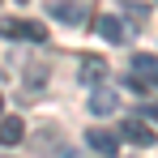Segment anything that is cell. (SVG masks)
<instances>
[{
  "label": "cell",
  "mask_w": 158,
  "mask_h": 158,
  "mask_svg": "<svg viewBox=\"0 0 158 158\" xmlns=\"http://www.w3.org/2000/svg\"><path fill=\"white\" fill-rule=\"evenodd\" d=\"M0 34H4V39H30V43H43V39H47V26H43V22H17V17H9V22H0Z\"/></svg>",
  "instance_id": "1"
},
{
  "label": "cell",
  "mask_w": 158,
  "mask_h": 158,
  "mask_svg": "<svg viewBox=\"0 0 158 158\" xmlns=\"http://www.w3.org/2000/svg\"><path fill=\"white\" fill-rule=\"evenodd\" d=\"M120 137L124 141H132V145H154V128L145 124V120H120Z\"/></svg>",
  "instance_id": "2"
},
{
  "label": "cell",
  "mask_w": 158,
  "mask_h": 158,
  "mask_svg": "<svg viewBox=\"0 0 158 158\" xmlns=\"http://www.w3.org/2000/svg\"><path fill=\"white\" fill-rule=\"evenodd\" d=\"M85 145H90V150H98L103 158L120 154V137H115V132H107V128H90V132H85Z\"/></svg>",
  "instance_id": "3"
},
{
  "label": "cell",
  "mask_w": 158,
  "mask_h": 158,
  "mask_svg": "<svg viewBox=\"0 0 158 158\" xmlns=\"http://www.w3.org/2000/svg\"><path fill=\"white\" fill-rule=\"evenodd\" d=\"M47 13H52L56 22H69V26H81L85 22V4H73V0H56Z\"/></svg>",
  "instance_id": "4"
},
{
  "label": "cell",
  "mask_w": 158,
  "mask_h": 158,
  "mask_svg": "<svg viewBox=\"0 0 158 158\" xmlns=\"http://www.w3.org/2000/svg\"><path fill=\"white\" fill-rule=\"evenodd\" d=\"M98 34H103L107 43H128V26H120L115 13H103L98 17Z\"/></svg>",
  "instance_id": "5"
},
{
  "label": "cell",
  "mask_w": 158,
  "mask_h": 158,
  "mask_svg": "<svg viewBox=\"0 0 158 158\" xmlns=\"http://www.w3.org/2000/svg\"><path fill=\"white\" fill-rule=\"evenodd\" d=\"M81 81H85V85H98V81H107V60H98V56H85V60H81Z\"/></svg>",
  "instance_id": "6"
},
{
  "label": "cell",
  "mask_w": 158,
  "mask_h": 158,
  "mask_svg": "<svg viewBox=\"0 0 158 158\" xmlns=\"http://www.w3.org/2000/svg\"><path fill=\"white\" fill-rule=\"evenodd\" d=\"M22 137H26V124H22L17 115H4V120H0V145H17Z\"/></svg>",
  "instance_id": "7"
},
{
  "label": "cell",
  "mask_w": 158,
  "mask_h": 158,
  "mask_svg": "<svg viewBox=\"0 0 158 158\" xmlns=\"http://www.w3.org/2000/svg\"><path fill=\"white\" fill-rule=\"evenodd\" d=\"M115 103H120V98H115V90H94V94H90V111H94V115L115 111Z\"/></svg>",
  "instance_id": "8"
},
{
  "label": "cell",
  "mask_w": 158,
  "mask_h": 158,
  "mask_svg": "<svg viewBox=\"0 0 158 158\" xmlns=\"http://www.w3.org/2000/svg\"><path fill=\"white\" fill-rule=\"evenodd\" d=\"M132 77L158 81V60H154V56H137V60H132Z\"/></svg>",
  "instance_id": "9"
},
{
  "label": "cell",
  "mask_w": 158,
  "mask_h": 158,
  "mask_svg": "<svg viewBox=\"0 0 158 158\" xmlns=\"http://www.w3.org/2000/svg\"><path fill=\"white\" fill-rule=\"evenodd\" d=\"M124 85H128L132 94H141V98H154V103H158V81H145V77H124Z\"/></svg>",
  "instance_id": "10"
},
{
  "label": "cell",
  "mask_w": 158,
  "mask_h": 158,
  "mask_svg": "<svg viewBox=\"0 0 158 158\" xmlns=\"http://www.w3.org/2000/svg\"><path fill=\"white\" fill-rule=\"evenodd\" d=\"M120 9H124V13H128V17H137V26H141V22H145V17H150V9H145V4H137V0H124V4H120Z\"/></svg>",
  "instance_id": "11"
},
{
  "label": "cell",
  "mask_w": 158,
  "mask_h": 158,
  "mask_svg": "<svg viewBox=\"0 0 158 158\" xmlns=\"http://www.w3.org/2000/svg\"><path fill=\"white\" fill-rule=\"evenodd\" d=\"M145 115H150V120L158 124V103H150V111H145Z\"/></svg>",
  "instance_id": "12"
},
{
  "label": "cell",
  "mask_w": 158,
  "mask_h": 158,
  "mask_svg": "<svg viewBox=\"0 0 158 158\" xmlns=\"http://www.w3.org/2000/svg\"><path fill=\"white\" fill-rule=\"evenodd\" d=\"M0 107H4V94H0Z\"/></svg>",
  "instance_id": "13"
},
{
  "label": "cell",
  "mask_w": 158,
  "mask_h": 158,
  "mask_svg": "<svg viewBox=\"0 0 158 158\" xmlns=\"http://www.w3.org/2000/svg\"><path fill=\"white\" fill-rule=\"evenodd\" d=\"M17 4H26V0H17Z\"/></svg>",
  "instance_id": "14"
}]
</instances>
